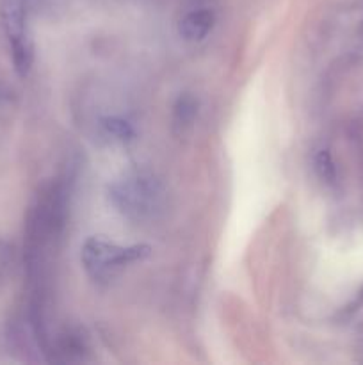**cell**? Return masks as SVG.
<instances>
[{"label": "cell", "mask_w": 363, "mask_h": 365, "mask_svg": "<svg viewBox=\"0 0 363 365\" xmlns=\"http://www.w3.org/2000/svg\"><path fill=\"white\" fill-rule=\"evenodd\" d=\"M109 196L112 205L132 221L152 220L164 205L162 185L146 171H134L114 182Z\"/></svg>", "instance_id": "6da1fadb"}, {"label": "cell", "mask_w": 363, "mask_h": 365, "mask_svg": "<svg viewBox=\"0 0 363 365\" xmlns=\"http://www.w3.org/2000/svg\"><path fill=\"white\" fill-rule=\"evenodd\" d=\"M152 248L148 245L121 246L105 237H89L82 246V266L96 282L110 280L121 267L144 260Z\"/></svg>", "instance_id": "7a4b0ae2"}, {"label": "cell", "mask_w": 363, "mask_h": 365, "mask_svg": "<svg viewBox=\"0 0 363 365\" xmlns=\"http://www.w3.org/2000/svg\"><path fill=\"white\" fill-rule=\"evenodd\" d=\"M0 25L9 43L14 70L20 77H27L34 63V45L27 25V0H0Z\"/></svg>", "instance_id": "3957f363"}, {"label": "cell", "mask_w": 363, "mask_h": 365, "mask_svg": "<svg viewBox=\"0 0 363 365\" xmlns=\"http://www.w3.org/2000/svg\"><path fill=\"white\" fill-rule=\"evenodd\" d=\"M216 24V14L210 9H194L182 18L178 32L185 41H201Z\"/></svg>", "instance_id": "277c9868"}, {"label": "cell", "mask_w": 363, "mask_h": 365, "mask_svg": "<svg viewBox=\"0 0 363 365\" xmlns=\"http://www.w3.org/2000/svg\"><path fill=\"white\" fill-rule=\"evenodd\" d=\"M198 116V100L191 93H184L177 98L173 106V128L178 134H184L192 127Z\"/></svg>", "instance_id": "5b68a950"}, {"label": "cell", "mask_w": 363, "mask_h": 365, "mask_svg": "<svg viewBox=\"0 0 363 365\" xmlns=\"http://www.w3.org/2000/svg\"><path fill=\"white\" fill-rule=\"evenodd\" d=\"M102 127L107 135H112V138L120 143H130L134 141L135 138L134 127L120 116L102 118Z\"/></svg>", "instance_id": "8992f818"}, {"label": "cell", "mask_w": 363, "mask_h": 365, "mask_svg": "<svg viewBox=\"0 0 363 365\" xmlns=\"http://www.w3.org/2000/svg\"><path fill=\"white\" fill-rule=\"evenodd\" d=\"M14 264H16V250H14V246L9 241L0 239V287L11 277Z\"/></svg>", "instance_id": "52a82bcc"}, {"label": "cell", "mask_w": 363, "mask_h": 365, "mask_svg": "<svg viewBox=\"0 0 363 365\" xmlns=\"http://www.w3.org/2000/svg\"><path fill=\"white\" fill-rule=\"evenodd\" d=\"M315 170L326 184H335V180H337V168H335L330 150H319V153L315 155Z\"/></svg>", "instance_id": "ba28073f"}, {"label": "cell", "mask_w": 363, "mask_h": 365, "mask_svg": "<svg viewBox=\"0 0 363 365\" xmlns=\"http://www.w3.org/2000/svg\"><path fill=\"white\" fill-rule=\"evenodd\" d=\"M11 100H13V91H11L7 86L0 84V106H2V103L11 102Z\"/></svg>", "instance_id": "9c48e42d"}]
</instances>
